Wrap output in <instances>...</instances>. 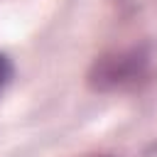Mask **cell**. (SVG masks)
Listing matches in <instances>:
<instances>
[{"label":"cell","instance_id":"cell-1","mask_svg":"<svg viewBox=\"0 0 157 157\" xmlns=\"http://www.w3.org/2000/svg\"><path fill=\"white\" fill-rule=\"evenodd\" d=\"M147 71H150V52L145 47H128L96 56L86 81L93 91L108 93L140 83L147 76Z\"/></svg>","mask_w":157,"mask_h":157},{"label":"cell","instance_id":"cell-3","mask_svg":"<svg viewBox=\"0 0 157 157\" xmlns=\"http://www.w3.org/2000/svg\"><path fill=\"white\" fill-rule=\"evenodd\" d=\"M88 157H105V155H88Z\"/></svg>","mask_w":157,"mask_h":157},{"label":"cell","instance_id":"cell-2","mask_svg":"<svg viewBox=\"0 0 157 157\" xmlns=\"http://www.w3.org/2000/svg\"><path fill=\"white\" fill-rule=\"evenodd\" d=\"M10 76H12V64H10V59L5 54H0V91L7 86Z\"/></svg>","mask_w":157,"mask_h":157}]
</instances>
